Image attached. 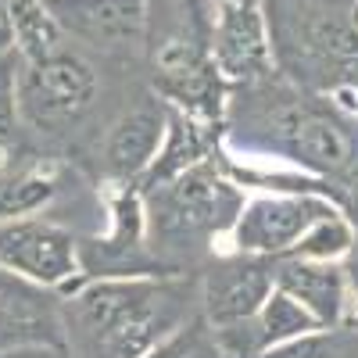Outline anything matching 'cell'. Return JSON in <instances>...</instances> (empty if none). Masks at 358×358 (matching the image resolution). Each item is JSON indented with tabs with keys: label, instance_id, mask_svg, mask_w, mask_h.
I'll list each match as a JSON object with an SVG mask.
<instances>
[{
	"label": "cell",
	"instance_id": "obj_7",
	"mask_svg": "<svg viewBox=\"0 0 358 358\" xmlns=\"http://www.w3.org/2000/svg\"><path fill=\"white\" fill-rule=\"evenodd\" d=\"M0 265L65 297L79 287L83 276L79 233L43 215L0 222Z\"/></svg>",
	"mask_w": 358,
	"mask_h": 358
},
{
	"label": "cell",
	"instance_id": "obj_20",
	"mask_svg": "<svg viewBox=\"0 0 358 358\" xmlns=\"http://www.w3.org/2000/svg\"><path fill=\"white\" fill-rule=\"evenodd\" d=\"M344 276H348V322H358V236L351 251L344 255Z\"/></svg>",
	"mask_w": 358,
	"mask_h": 358
},
{
	"label": "cell",
	"instance_id": "obj_10",
	"mask_svg": "<svg viewBox=\"0 0 358 358\" xmlns=\"http://www.w3.org/2000/svg\"><path fill=\"white\" fill-rule=\"evenodd\" d=\"M201 315L222 330L258 315L265 297L276 290L273 258L265 255H212L201 268Z\"/></svg>",
	"mask_w": 358,
	"mask_h": 358
},
{
	"label": "cell",
	"instance_id": "obj_11",
	"mask_svg": "<svg viewBox=\"0 0 358 358\" xmlns=\"http://www.w3.org/2000/svg\"><path fill=\"white\" fill-rule=\"evenodd\" d=\"M165 129H169V104L151 86L133 94V101H126L122 111L108 122V133L101 143L104 179L140 183V176L151 169V162L162 151Z\"/></svg>",
	"mask_w": 358,
	"mask_h": 358
},
{
	"label": "cell",
	"instance_id": "obj_15",
	"mask_svg": "<svg viewBox=\"0 0 358 358\" xmlns=\"http://www.w3.org/2000/svg\"><path fill=\"white\" fill-rule=\"evenodd\" d=\"M18 65L22 57L15 50L0 54V176L22 169L25 162H33L40 151V143L29 136L22 111H18Z\"/></svg>",
	"mask_w": 358,
	"mask_h": 358
},
{
	"label": "cell",
	"instance_id": "obj_8",
	"mask_svg": "<svg viewBox=\"0 0 358 358\" xmlns=\"http://www.w3.org/2000/svg\"><path fill=\"white\" fill-rule=\"evenodd\" d=\"M337 204L322 194L308 190H268L244 201L241 215L229 229V251L244 255H265V258H283L301 236Z\"/></svg>",
	"mask_w": 358,
	"mask_h": 358
},
{
	"label": "cell",
	"instance_id": "obj_2",
	"mask_svg": "<svg viewBox=\"0 0 358 358\" xmlns=\"http://www.w3.org/2000/svg\"><path fill=\"white\" fill-rule=\"evenodd\" d=\"M62 301L72 358H143L201 312V273L86 280Z\"/></svg>",
	"mask_w": 358,
	"mask_h": 358
},
{
	"label": "cell",
	"instance_id": "obj_21",
	"mask_svg": "<svg viewBox=\"0 0 358 358\" xmlns=\"http://www.w3.org/2000/svg\"><path fill=\"white\" fill-rule=\"evenodd\" d=\"M0 358H72V351L69 344H29V348L4 351Z\"/></svg>",
	"mask_w": 358,
	"mask_h": 358
},
{
	"label": "cell",
	"instance_id": "obj_9",
	"mask_svg": "<svg viewBox=\"0 0 358 358\" xmlns=\"http://www.w3.org/2000/svg\"><path fill=\"white\" fill-rule=\"evenodd\" d=\"M65 36L104 62L133 65L147 47L151 0H47Z\"/></svg>",
	"mask_w": 358,
	"mask_h": 358
},
{
	"label": "cell",
	"instance_id": "obj_13",
	"mask_svg": "<svg viewBox=\"0 0 358 358\" xmlns=\"http://www.w3.org/2000/svg\"><path fill=\"white\" fill-rule=\"evenodd\" d=\"M276 287L297 297L319 326L348 322V276L341 262H315V258H273Z\"/></svg>",
	"mask_w": 358,
	"mask_h": 358
},
{
	"label": "cell",
	"instance_id": "obj_18",
	"mask_svg": "<svg viewBox=\"0 0 358 358\" xmlns=\"http://www.w3.org/2000/svg\"><path fill=\"white\" fill-rule=\"evenodd\" d=\"M355 236H358V226L341 212H330L326 219H319L301 241H297L283 258H315V262H341L351 244H355Z\"/></svg>",
	"mask_w": 358,
	"mask_h": 358
},
{
	"label": "cell",
	"instance_id": "obj_6",
	"mask_svg": "<svg viewBox=\"0 0 358 358\" xmlns=\"http://www.w3.org/2000/svg\"><path fill=\"white\" fill-rule=\"evenodd\" d=\"M108 183V233L101 236H79V262L86 280L104 276H147L165 273L147 248V222H143V194L140 183Z\"/></svg>",
	"mask_w": 358,
	"mask_h": 358
},
{
	"label": "cell",
	"instance_id": "obj_14",
	"mask_svg": "<svg viewBox=\"0 0 358 358\" xmlns=\"http://www.w3.org/2000/svg\"><path fill=\"white\" fill-rule=\"evenodd\" d=\"M69 165L57 155H36L15 172L0 176V222L36 215L65 190Z\"/></svg>",
	"mask_w": 358,
	"mask_h": 358
},
{
	"label": "cell",
	"instance_id": "obj_16",
	"mask_svg": "<svg viewBox=\"0 0 358 358\" xmlns=\"http://www.w3.org/2000/svg\"><path fill=\"white\" fill-rule=\"evenodd\" d=\"M11 29H15V54L22 62H40L69 43L62 22L54 18L47 0H8Z\"/></svg>",
	"mask_w": 358,
	"mask_h": 358
},
{
	"label": "cell",
	"instance_id": "obj_5",
	"mask_svg": "<svg viewBox=\"0 0 358 358\" xmlns=\"http://www.w3.org/2000/svg\"><path fill=\"white\" fill-rule=\"evenodd\" d=\"M104 57L83 50L79 43H65L50 57L18 65V111L33 140L43 143H72L104 101Z\"/></svg>",
	"mask_w": 358,
	"mask_h": 358
},
{
	"label": "cell",
	"instance_id": "obj_1",
	"mask_svg": "<svg viewBox=\"0 0 358 358\" xmlns=\"http://www.w3.org/2000/svg\"><path fill=\"white\" fill-rule=\"evenodd\" d=\"M222 147L244 162H287L330 183L341 212L358 226V118L330 94H308L276 69L233 83L226 97Z\"/></svg>",
	"mask_w": 358,
	"mask_h": 358
},
{
	"label": "cell",
	"instance_id": "obj_22",
	"mask_svg": "<svg viewBox=\"0 0 358 358\" xmlns=\"http://www.w3.org/2000/svg\"><path fill=\"white\" fill-rule=\"evenodd\" d=\"M15 50V29H11V8L8 0H0V54Z\"/></svg>",
	"mask_w": 358,
	"mask_h": 358
},
{
	"label": "cell",
	"instance_id": "obj_4",
	"mask_svg": "<svg viewBox=\"0 0 358 358\" xmlns=\"http://www.w3.org/2000/svg\"><path fill=\"white\" fill-rule=\"evenodd\" d=\"M273 69L308 94L358 90V0H262Z\"/></svg>",
	"mask_w": 358,
	"mask_h": 358
},
{
	"label": "cell",
	"instance_id": "obj_12",
	"mask_svg": "<svg viewBox=\"0 0 358 358\" xmlns=\"http://www.w3.org/2000/svg\"><path fill=\"white\" fill-rule=\"evenodd\" d=\"M29 344H69L65 337V301L0 265V355Z\"/></svg>",
	"mask_w": 358,
	"mask_h": 358
},
{
	"label": "cell",
	"instance_id": "obj_3",
	"mask_svg": "<svg viewBox=\"0 0 358 358\" xmlns=\"http://www.w3.org/2000/svg\"><path fill=\"white\" fill-rule=\"evenodd\" d=\"M147 248L165 273H194L229 236L248 190L226 172L219 151L169 179L140 187Z\"/></svg>",
	"mask_w": 358,
	"mask_h": 358
},
{
	"label": "cell",
	"instance_id": "obj_17",
	"mask_svg": "<svg viewBox=\"0 0 358 358\" xmlns=\"http://www.w3.org/2000/svg\"><path fill=\"white\" fill-rule=\"evenodd\" d=\"M258 358H358V322L315 326V330L262 351Z\"/></svg>",
	"mask_w": 358,
	"mask_h": 358
},
{
	"label": "cell",
	"instance_id": "obj_19",
	"mask_svg": "<svg viewBox=\"0 0 358 358\" xmlns=\"http://www.w3.org/2000/svg\"><path fill=\"white\" fill-rule=\"evenodd\" d=\"M143 358H233V355L222 348L215 326L197 312L179 330H172L158 348L147 351Z\"/></svg>",
	"mask_w": 358,
	"mask_h": 358
}]
</instances>
